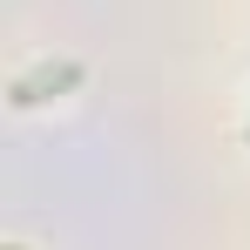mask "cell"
<instances>
[{
    "label": "cell",
    "instance_id": "cell-1",
    "mask_svg": "<svg viewBox=\"0 0 250 250\" xmlns=\"http://www.w3.org/2000/svg\"><path fill=\"white\" fill-rule=\"evenodd\" d=\"M82 82V61H61V68H41V75H27V82H14V108H34L47 95H61V88Z\"/></svg>",
    "mask_w": 250,
    "mask_h": 250
}]
</instances>
